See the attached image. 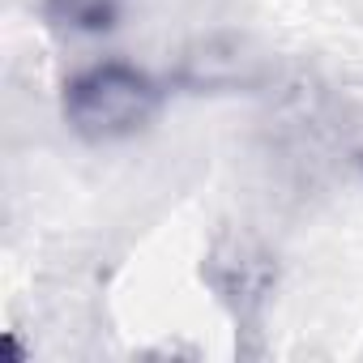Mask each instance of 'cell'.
Instances as JSON below:
<instances>
[{
  "label": "cell",
  "instance_id": "cell-1",
  "mask_svg": "<svg viewBox=\"0 0 363 363\" xmlns=\"http://www.w3.org/2000/svg\"><path fill=\"white\" fill-rule=\"evenodd\" d=\"M162 90L154 77L124 60L86 65L65 82V124L86 141H124L158 116Z\"/></svg>",
  "mask_w": 363,
  "mask_h": 363
},
{
  "label": "cell",
  "instance_id": "cell-2",
  "mask_svg": "<svg viewBox=\"0 0 363 363\" xmlns=\"http://www.w3.org/2000/svg\"><path fill=\"white\" fill-rule=\"evenodd\" d=\"M43 18L65 35H107L124 18V0H43Z\"/></svg>",
  "mask_w": 363,
  "mask_h": 363
}]
</instances>
